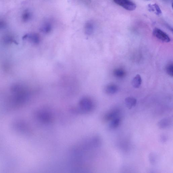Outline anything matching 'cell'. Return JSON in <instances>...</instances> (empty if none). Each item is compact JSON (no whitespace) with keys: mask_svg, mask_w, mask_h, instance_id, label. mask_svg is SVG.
<instances>
[{"mask_svg":"<svg viewBox=\"0 0 173 173\" xmlns=\"http://www.w3.org/2000/svg\"><path fill=\"white\" fill-rule=\"evenodd\" d=\"M94 30V26L91 22H88L85 26V32L86 34L90 35L92 34Z\"/></svg>","mask_w":173,"mask_h":173,"instance_id":"cell-11","label":"cell"},{"mask_svg":"<svg viewBox=\"0 0 173 173\" xmlns=\"http://www.w3.org/2000/svg\"><path fill=\"white\" fill-rule=\"evenodd\" d=\"M79 106L82 111L84 112H90L94 107V104L91 99L84 97L81 99L79 102Z\"/></svg>","mask_w":173,"mask_h":173,"instance_id":"cell-1","label":"cell"},{"mask_svg":"<svg viewBox=\"0 0 173 173\" xmlns=\"http://www.w3.org/2000/svg\"><path fill=\"white\" fill-rule=\"evenodd\" d=\"M166 72L167 74L171 77L173 76V64L171 63L167 65L166 67Z\"/></svg>","mask_w":173,"mask_h":173,"instance_id":"cell-15","label":"cell"},{"mask_svg":"<svg viewBox=\"0 0 173 173\" xmlns=\"http://www.w3.org/2000/svg\"><path fill=\"white\" fill-rule=\"evenodd\" d=\"M30 16V13L29 12H27L25 13L24 14V19L25 20H27V19H29Z\"/></svg>","mask_w":173,"mask_h":173,"instance_id":"cell-18","label":"cell"},{"mask_svg":"<svg viewBox=\"0 0 173 173\" xmlns=\"http://www.w3.org/2000/svg\"><path fill=\"white\" fill-rule=\"evenodd\" d=\"M142 79L141 76L139 74L136 75L133 78L132 81V85L135 88H138L141 85Z\"/></svg>","mask_w":173,"mask_h":173,"instance_id":"cell-9","label":"cell"},{"mask_svg":"<svg viewBox=\"0 0 173 173\" xmlns=\"http://www.w3.org/2000/svg\"><path fill=\"white\" fill-rule=\"evenodd\" d=\"M172 123V119L171 117L163 118L159 121L158 125L160 129H165L171 125Z\"/></svg>","mask_w":173,"mask_h":173,"instance_id":"cell-5","label":"cell"},{"mask_svg":"<svg viewBox=\"0 0 173 173\" xmlns=\"http://www.w3.org/2000/svg\"><path fill=\"white\" fill-rule=\"evenodd\" d=\"M115 3L128 11H133L136 8V5L130 0H113Z\"/></svg>","mask_w":173,"mask_h":173,"instance_id":"cell-2","label":"cell"},{"mask_svg":"<svg viewBox=\"0 0 173 173\" xmlns=\"http://www.w3.org/2000/svg\"><path fill=\"white\" fill-rule=\"evenodd\" d=\"M27 38L30 41L34 44H37L40 42V37L37 34L33 33L30 35H27Z\"/></svg>","mask_w":173,"mask_h":173,"instance_id":"cell-8","label":"cell"},{"mask_svg":"<svg viewBox=\"0 0 173 173\" xmlns=\"http://www.w3.org/2000/svg\"><path fill=\"white\" fill-rule=\"evenodd\" d=\"M52 29V26L51 23L49 22H45L41 28V32L45 34L49 33Z\"/></svg>","mask_w":173,"mask_h":173,"instance_id":"cell-13","label":"cell"},{"mask_svg":"<svg viewBox=\"0 0 173 173\" xmlns=\"http://www.w3.org/2000/svg\"><path fill=\"white\" fill-rule=\"evenodd\" d=\"M120 110L117 109H112L107 112L105 114L104 117V120L106 121H110L116 117H119Z\"/></svg>","mask_w":173,"mask_h":173,"instance_id":"cell-4","label":"cell"},{"mask_svg":"<svg viewBox=\"0 0 173 173\" xmlns=\"http://www.w3.org/2000/svg\"><path fill=\"white\" fill-rule=\"evenodd\" d=\"M119 88L117 85L113 84L107 85L104 88V91L107 95H113L117 93Z\"/></svg>","mask_w":173,"mask_h":173,"instance_id":"cell-6","label":"cell"},{"mask_svg":"<svg viewBox=\"0 0 173 173\" xmlns=\"http://www.w3.org/2000/svg\"><path fill=\"white\" fill-rule=\"evenodd\" d=\"M157 155L154 153H151L149 155V158L150 163L155 165L157 160Z\"/></svg>","mask_w":173,"mask_h":173,"instance_id":"cell-16","label":"cell"},{"mask_svg":"<svg viewBox=\"0 0 173 173\" xmlns=\"http://www.w3.org/2000/svg\"><path fill=\"white\" fill-rule=\"evenodd\" d=\"M125 103L127 108L131 109L136 106L137 101L136 99L134 97H129L125 99Z\"/></svg>","mask_w":173,"mask_h":173,"instance_id":"cell-7","label":"cell"},{"mask_svg":"<svg viewBox=\"0 0 173 173\" xmlns=\"http://www.w3.org/2000/svg\"><path fill=\"white\" fill-rule=\"evenodd\" d=\"M121 123V119L119 117H116L110 121L109 127L112 129H116L120 125Z\"/></svg>","mask_w":173,"mask_h":173,"instance_id":"cell-10","label":"cell"},{"mask_svg":"<svg viewBox=\"0 0 173 173\" xmlns=\"http://www.w3.org/2000/svg\"><path fill=\"white\" fill-rule=\"evenodd\" d=\"M160 140L162 143H165L168 140V137L165 134H162L161 136Z\"/></svg>","mask_w":173,"mask_h":173,"instance_id":"cell-17","label":"cell"},{"mask_svg":"<svg viewBox=\"0 0 173 173\" xmlns=\"http://www.w3.org/2000/svg\"><path fill=\"white\" fill-rule=\"evenodd\" d=\"M113 75L116 77L118 78H122L125 76L126 73L125 70L121 68H118L113 71Z\"/></svg>","mask_w":173,"mask_h":173,"instance_id":"cell-12","label":"cell"},{"mask_svg":"<svg viewBox=\"0 0 173 173\" xmlns=\"http://www.w3.org/2000/svg\"><path fill=\"white\" fill-rule=\"evenodd\" d=\"M153 34L157 39L161 41L168 43L171 41L169 36L163 30L155 28L153 30Z\"/></svg>","mask_w":173,"mask_h":173,"instance_id":"cell-3","label":"cell"},{"mask_svg":"<svg viewBox=\"0 0 173 173\" xmlns=\"http://www.w3.org/2000/svg\"><path fill=\"white\" fill-rule=\"evenodd\" d=\"M148 8L149 11L155 12L157 15H160L162 14L161 10L160 8L157 4H149L148 5Z\"/></svg>","mask_w":173,"mask_h":173,"instance_id":"cell-14","label":"cell"}]
</instances>
